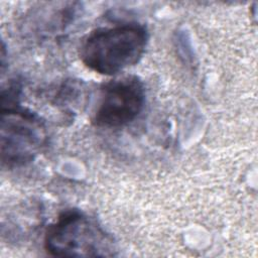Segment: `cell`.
Listing matches in <instances>:
<instances>
[{
  "label": "cell",
  "instance_id": "2",
  "mask_svg": "<svg viewBox=\"0 0 258 258\" xmlns=\"http://www.w3.org/2000/svg\"><path fill=\"white\" fill-rule=\"evenodd\" d=\"M44 248L57 257H109L115 255L113 238L88 215L71 210L48 226Z\"/></svg>",
  "mask_w": 258,
  "mask_h": 258
},
{
  "label": "cell",
  "instance_id": "4",
  "mask_svg": "<svg viewBox=\"0 0 258 258\" xmlns=\"http://www.w3.org/2000/svg\"><path fill=\"white\" fill-rule=\"evenodd\" d=\"M144 101V87L137 77H126L112 81L101 90L93 123L105 128L127 125L140 114Z\"/></svg>",
  "mask_w": 258,
  "mask_h": 258
},
{
  "label": "cell",
  "instance_id": "1",
  "mask_svg": "<svg viewBox=\"0 0 258 258\" xmlns=\"http://www.w3.org/2000/svg\"><path fill=\"white\" fill-rule=\"evenodd\" d=\"M147 39L146 28L138 23L98 28L83 41L80 57L90 70L112 76L139 61Z\"/></svg>",
  "mask_w": 258,
  "mask_h": 258
},
{
  "label": "cell",
  "instance_id": "3",
  "mask_svg": "<svg viewBox=\"0 0 258 258\" xmlns=\"http://www.w3.org/2000/svg\"><path fill=\"white\" fill-rule=\"evenodd\" d=\"M46 131L38 116L18 101L1 104V161L7 167L26 164L44 146Z\"/></svg>",
  "mask_w": 258,
  "mask_h": 258
}]
</instances>
